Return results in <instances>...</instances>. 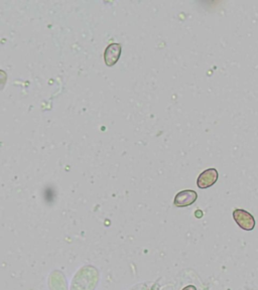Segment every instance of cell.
Masks as SVG:
<instances>
[{
  "label": "cell",
  "instance_id": "obj_1",
  "mask_svg": "<svg viewBox=\"0 0 258 290\" xmlns=\"http://www.w3.org/2000/svg\"><path fill=\"white\" fill-rule=\"evenodd\" d=\"M233 218L236 224L245 231H252L255 227L254 217L245 210L236 209L233 211Z\"/></svg>",
  "mask_w": 258,
  "mask_h": 290
},
{
  "label": "cell",
  "instance_id": "obj_2",
  "mask_svg": "<svg viewBox=\"0 0 258 290\" xmlns=\"http://www.w3.org/2000/svg\"><path fill=\"white\" fill-rule=\"evenodd\" d=\"M122 53L120 44H110L104 52V62L107 67H113L119 61Z\"/></svg>",
  "mask_w": 258,
  "mask_h": 290
},
{
  "label": "cell",
  "instance_id": "obj_3",
  "mask_svg": "<svg viewBox=\"0 0 258 290\" xmlns=\"http://www.w3.org/2000/svg\"><path fill=\"white\" fill-rule=\"evenodd\" d=\"M198 199V194L193 189L181 190L175 197L174 204L178 208H185L193 205Z\"/></svg>",
  "mask_w": 258,
  "mask_h": 290
},
{
  "label": "cell",
  "instance_id": "obj_4",
  "mask_svg": "<svg viewBox=\"0 0 258 290\" xmlns=\"http://www.w3.org/2000/svg\"><path fill=\"white\" fill-rule=\"evenodd\" d=\"M219 173L216 168H208L204 170L197 180V185L199 188H208L215 185L218 181Z\"/></svg>",
  "mask_w": 258,
  "mask_h": 290
},
{
  "label": "cell",
  "instance_id": "obj_5",
  "mask_svg": "<svg viewBox=\"0 0 258 290\" xmlns=\"http://www.w3.org/2000/svg\"><path fill=\"white\" fill-rule=\"evenodd\" d=\"M181 290H197V288H196V286H194V285H188V286L183 287Z\"/></svg>",
  "mask_w": 258,
  "mask_h": 290
}]
</instances>
